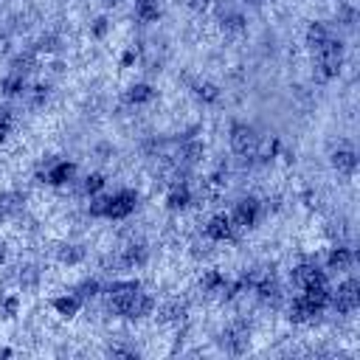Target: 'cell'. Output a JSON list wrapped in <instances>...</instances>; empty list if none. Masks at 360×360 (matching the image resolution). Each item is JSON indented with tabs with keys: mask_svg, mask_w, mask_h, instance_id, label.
<instances>
[{
	"mask_svg": "<svg viewBox=\"0 0 360 360\" xmlns=\"http://www.w3.org/2000/svg\"><path fill=\"white\" fill-rule=\"evenodd\" d=\"M34 180L39 186H48L53 191L70 188L79 183V163L73 158H62V155H51L48 160L39 163V169L34 172Z\"/></svg>",
	"mask_w": 360,
	"mask_h": 360,
	"instance_id": "6da1fadb",
	"label": "cell"
},
{
	"mask_svg": "<svg viewBox=\"0 0 360 360\" xmlns=\"http://www.w3.org/2000/svg\"><path fill=\"white\" fill-rule=\"evenodd\" d=\"M141 208V191L132 186H118L112 191H104L101 205V222H127Z\"/></svg>",
	"mask_w": 360,
	"mask_h": 360,
	"instance_id": "7a4b0ae2",
	"label": "cell"
},
{
	"mask_svg": "<svg viewBox=\"0 0 360 360\" xmlns=\"http://www.w3.org/2000/svg\"><path fill=\"white\" fill-rule=\"evenodd\" d=\"M360 307V281L352 273H343V278L338 284H332V295H329V307L326 312H335L338 318H352Z\"/></svg>",
	"mask_w": 360,
	"mask_h": 360,
	"instance_id": "3957f363",
	"label": "cell"
},
{
	"mask_svg": "<svg viewBox=\"0 0 360 360\" xmlns=\"http://www.w3.org/2000/svg\"><path fill=\"white\" fill-rule=\"evenodd\" d=\"M346 62V42L340 37H332L318 53H315V79L318 82H332L343 73Z\"/></svg>",
	"mask_w": 360,
	"mask_h": 360,
	"instance_id": "277c9868",
	"label": "cell"
},
{
	"mask_svg": "<svg viewBox=\"0 0 360 360\" xmlns=\"http://www.w3.org/2000/svg\"><path fill=\"white\" fill-rule=\"evenodd\" d=\"M231 222L236 225L239 233H250L259 228V222L264 219V205H262V197L259 194H239L228 211Z\"/></svg>",
	"mask_w": 360,
	"mask_h": 360,
	"instance_id": "5b68a950",
	"label": "cell"
},
{
	"mask_svg": "<svg viewBox=\"0 0 360 360\" xmlns=\"http://www.w3.org/2000/svg\"><path fill=\"white\" fill-rule=\"evenodd\" d=\"M250 338H253V326H250L248 318H231L217 332V343L228 354H245L250 349Z\"/></svg>",
	"mask_w": 360,
	"mask_h": 360,
	"instance_id": "8992f818",
	"label": "cell"
},
{
	"mask_svg": "<svg viewBox=\"0 0 360 360\" xmlns=\"http://www.w3.org/2000/svg\"><path fill=\"white\" fill-rule=\"evenodd\" d=\"M200 236L208 239L211 245H233L239 239V231L236 225L231 222L228 211H214L202 219V228H200Z\"/></svg>",
	"mask_w": 360,
	"mask_h": 360,
	"instance_id": "52a82bcc",
	"label": "cell"
},
{
	"mask_svg": "<svg viewBox=\"0 0 360 360\" xmlns=\"http://www.w3.org/2000/svg\"><path fill=\"white\" fill-rule=\"evenodd\" d=\"M354 262H357V250H354L349 242L338 239V242H332V245L323 250L321 267H323L329 276H332V273L343 276V273H352V270H354Z\"/></svg>",
	"mask_w": 360,
	"mask_h": 360,
	"instance_id": "ba28073f",
	"label": "cell"
},
{
	"mask_svg": "<svg viewBox=\"0 0 360 360\" xmlns=\"http://www.w3.org/2000/svg\"><path fill=\"white\" fill-rule=\"evenodd\" d=\"M259 129L248 121H231L228 124V149L231 155H253L259 149Z\"/></svg>",
	"mask_w": 360,
	"mask_h": 360,
	"instance_id": "9c48e42d",
	"label": "cell"
},
{
	"mask_svg": "<svg viewBox=\"0 0 360 360\" xmlns=\"http://www.w3.org/2000/svg\"><path fill=\"white\" fill-rule=\"evenodd\" d=\"M284 315H287V323H292V326H309V323H315L323 315V309H318L312 301H307L301 292H295L292 298L287 295Z\"/></svg>",
	"mask_w": 360,
	"mask_h": 360,
	"instance_id": "30bf717a",
	"label": "cell"
},
{
	"mask_svg": "<svg viewBox=\"0 0 360 360\" xmlns=\"http://www.w3.org/2000/svg\"><path fill=\"white\" fill-rule=\"evenodd\" d=\"M197 197H194V186L191 183H169L166 186V194H163V208L174 217L180 214H188L194 208Z\"/></svg>",
	"mask_w": 360,
	"mask_h": 360,
	"instance_id": "8fae6325",
	"label": "cell"
},
{
	"mask_svg": "<svg viewBox=\"0 0 360 360\" xmlns=\"http://www.w3.org/2000/svg\"><path fill=\"white\" fill-rule=\"evenodd\" d=\"M87 256H90V250H87L84 242L65 239V242H59V245L53 248V259H56V264L65 267V270H76V267H82V264L87 262Z\"/></svg>",
	"mask_w": 360,
	"mask_h": 360,
	"instance_id": "7c38bea8",
	"label": "cell"
},
{
	"mask_svg": "<svg viewBox=\"0 0 360 360\" xmlns=\"http://www.w3.org/2000/svg\"><path fill=\"white\" fill-rule=\"evenodd\" d=\"M48 307H51V312H53L59 321H76L87 304H84V301H82V298H79L73 290H62V292L51 295Z\"/></svg>",
	"mask_w": 360,
	"mask_h": 360,
	"instance_id": "4fadbf2b",
	"label": "cell"
},
{
	"mask_svg": "<svg viewBox=\"0 0 360 360\" xmlns=\"http://www.w3.org/2000/svg\"><path fill=\"white\" fill-rule=\"evenodd\" d=\"M155 318H158V323H163V326H174V329H180V326L188 323V301L174 295V298L158 304Z\"/></svg>",
	"mask_w": 360,
	"mask_h": 360,
	"instance_id": "5bb4252c",
	"label": "cell"
},
{
	"mask_svg": "<svg viewBox=\"0 0 360 360\" xmlns=\"http://www.w3.org/2000/svg\"><path fill=\"white\" fill-rule=\"evenodd\" d=\"M329 166L332 172H338L340 177H354L357 172V149L349 141H340L338 146H332L329 152Z\"/></svg>",
	"mask_w": 360,
	"mask_h": 360,
	"instance_id": "9a60e30c",
	"label": "cell"
},
{
	"mask_svg": "<svg viewBox=\"0 0 360 360\" xmlns=\"http://www.w3.org/2000/svg\"><path fill=\"white\" fill-rule=\"evenodd\" d=\"M25 200L28 194L20 188H0V222L20 219L25 211Z\"/></svg>",
	"mask_w": 360,
	"mask_h": 360,
	"instance_id": "2e32d148",
	"label": "cell"
},
{
	"mask_svg": "<svg viewBox=\"0 0 360 360\" xmlns=\"http://www.w3.org/2000/svg\"><path fill=\"white\" fill-rule=\"evenodd\" d=\"M225 281H228V276H225L219 267L208 264V267H202L200 276H197V292H202V298H219Z\"/></svg>",
	"mask_w": 360,
	"mask_h": 360,
	"instance_id": "e0dca14e",
	"label": "cell"
},
{
	"mask_svg": "<svg viewBox=\"0 0 360 360\" xmlns=\"http://www.w3.org/2000/svg\"><path fill=\"white\" fill-rule=\"evenodd\" d=\"M155 98H158V87L146 79H138V82L127 84V90H124V104L132 107V110L135 107H149Z\"/></svg>",
	"mask_w": 360,
	"mask_h": 360,
	"instance_id": "ac0fdd59",
	"label": "cell"
},
{
	"mask_svg": "<svg viewBox=\"0 0 360 360\" xmlns=\"http://www.w3.org/2000/svg\"><path fill=\"white\" fill-rule=\"evenodd\" d=\"M332 37H335V31H332V25L323 22V20H309L307 28H304V45H307L309 53H318Z\"/></svg>",
	"mask_w": 360,
	"mask_h": 360,
	"instance_id": "d6986e66",
	"label": "cell"
},
{
	"mask_svg": "<svg viewBox=\"0 0 360 360\" xmlns=\"http://www.w3.org/2000/svg\"><path fill=\"white\" fill-rule=\"evenodd\" d=\"M28 87H31V79H28L25 73H17V70H6V73L0 76V96H3L6 101H14V98H25Z\"/></svg>",
	"mask_w": 360,
	"mask_h": 360,
	"instance_id": "ffe728a7",
	"label": "cell"
},
{
	"mask_svg": "<svg viewBox=\"0 0 360 360\" xmlns=\"http://www.w3.org/2000/svg\"><path fill=\"white\" fill-rule=\"evenodd\" d=\"M217 25H219L222 34L239 37V34L248 31V14H245L242 8H222V11L217 14Z\"/></svg>",
	"mask_w": 360,
	"mask_h": 360,
	"instance_id": "44dd1931",
	"label": "cell"
},
{
	"mask_svg": "<svg viewBox=\"0 0 360 360\" xmlns=\"http://www.w3.org/2000/svg\"><path fill=\"white\" fill-rule=\"evenodd\" d=\"M191 96H194L197 104L214 107V104L222 101V87L217 82H211V79H197V82H191Z\"/></svg>",
	"mask_w": 360,
	"mask_h": 360,
	"instance_id": "7402d4cb",
	"label": "cell"
},
{
	"mask_svg": "<svg viewBox=\"0 0 360 360\" xmlns=\"http://www.w3.org/2000/svg\"><path fill=\"white\" fill-rule=\"evenodd\" d=\"M101 191H107V174H104V172L93 169V172H87V174L79 180V197H82V200H90V197H96V194H101Z\"/></svg>",
	"mask_w": 360,
	"mask_h": 360,
	"instance_id": "603a6c76",
	"label": "cell"
},
{
	"mask_svg": "<svg viewBox=\"0 0 360 360\" xmlns=\"http://www.w3.org/2000/svg\"><path fill=\"white\" fill-rule=\"evenodd\" d=\"M70 290H73L84 304H90V301H98V298H101V292H104V281H101L98 276H84V278H79Z\"/></svg>",
	"mask_w": 360,
	"mask_h": 360,
	"instance_id": "cb8c5ba5",
	"label": "cell"
},
{
	"mask_svg": "<svg viewBox=\"0 0 360 360\" xmlns=\"http://www.w3.org/2000/svg\"><path fill=\"white\" fill-rule=\"evenodd\" d=\"M62 37L56 34V31H45V34H39L37 37V42H34V53L37 56H56V53H62Z\"/></svg>",
	"mask_w": 360,
	"mask_h": 360,
	"instance_id": "d4e9b609",
	"label": "cell"
},
{
	"mask_svg": "<svg viewBox=\"0 0 360 360\" xmlns=\"http://www.w3.org/2000/svg\"><path fill=\"white\" fill-rule=\"evenodd\" d=\"M14 129H17V112H14V107L11 104H0V146H6L11 141Z\"/></svg>",
	"mask_w": 360,
	"mask_h": 360,
	"instance_id": "484cf974",
	"label": "cell"
},
{
	"mask_svg": "<svg viewBox=\"0 0 360 360\" xmlns=\"http://www.w3.org/2000/svg\"><path fill=\"white\" fill-rule=\"evenodd\" d=\"M110 31H112V20H110L107 14H98V17H93V20H90V25H87V37H90L93 42H101V39H107V37H110Z\"/></svg>",
	"mask_w": 360,
	"mask_h": 360,
	"instance_id": "4316f807",
	"label": "cell"
},
{
	"mask_svg": "<svg viewBox=\"0 0 360 360\" xmlns=\"http://www.w3.org/2000/svg\"><path fill=\"white\" fill-rule=\"evenodd\" d=\"M138 59H141L138 48H135V45H129V48H124V51H121V56H118V68H121V70H129V68H135V65H138Z\"/></svg>",
	"mask_w": 360,
	"mask_h": 360,
	"instance_id": "83f0119b",
	"label": "cell"
},
{
	"mask_svg": "<svg viewBox=\"0 0 360 360\" xmlns=\"http://www.w3.org/2000/svg\"><path fill=\"white\" fill-rule=\"evenodd\" d=\"M93 155H96L98 160H112V155H115V146H112L110 141H98V143L93 146Z\"/></svg>",
	"mask_w": 360,
	"mask_h": 360,
	"instance_id": "f1b7e54d",
	"label": "cell"
},
{
	"mask_svg": "<svg viewBox=\"0 0 360 360\" xmlns=\"http://www.w3.org/2000/svg\"><path fill=\"white\" fill-rule=\"evenodd\" d=\"M6 262H8V248H6V242L0 239V267H6Z\"/></svg>",
	"mask_w": 360,
	"mask_h": 360,
	"instance_id": "f546056e",
	"label": "cell"
},
{
	"mask_svg": "<svg viewBox=\"0 0 360 360\" xmlns=\"http://www.w3.org/2000/svg\"><path fill=\"white\" fill-rule=\"evenodd\" d=\"M245 6H250V8H262V6H267L270 0H242Z\"/></svg>",
	"mask_w": 360,
	"mask_h": 360,
	"instance_id": "4dcf8cb0",
	"label": "cell"
},
{
	"mask_svg": "<svg viewBox=\"0 0 360 360\" xmlns=\"http://www.w3.org/2000/svg\"><path fill=\"white\" fill-rule=\"evenodd\" d=\"M98 3H101L104 8H118V6L124 3V0H98Z\"/></svg>",
	"mask_w": 360,
	"mask_h": 360,
	"instance_id": "1f68e13d",
	"label": "cell"
},
{
	"mask_svg": "<svg viewBox=\"0 0 360 360\" xmlns=\"http://www.w3.org/2000/svg\"><path fill=\"white\" fill-rule=\"evenodd\" d=\"M152 3H160V0H132V8H141V6H152Z\"/></svg>",
	"mask_w": 360,
	"mask_h": 360,
	"instance_id": "d6a6232c",
	"label": "cell"
},
{
	"mask_svg": "<svg viewBox=\"0 0 360 360\" xmlns=\"http://www.w3.org/2000/svg\"><path fill=\"white\" fill-rule=\"evenodd\" d=\"M14 354V349H8V346H0V357H11Z\"/></svg>",
	"mask_w": 360,
	"mask_h": 360,
	"instance_id": "836d02e7",
	"label": "cell"
}]
</instances>
